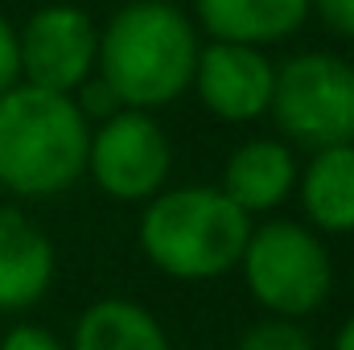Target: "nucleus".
<instances>
[{
  "label": "nucleus",
  "mask_w": 354,
  "mask_h": 350,
  "mask_svg": "<svg viewBox=\"0 0 354 350\" xmlns=\"http://www.w3.org/2000/svg\"><path fill=\"white\" fill-rule=\"evenodd\" d=\"M95 62L103 83L120 103H128V111H149L174 103L194 83L198 37L174 4L136 0L111 17Z\"/></svg>",
  "instance_id": "obj_1"
},
{
  "label": "nucleus",
  "mask_w": 354,
  "mask_h": 350,
  "mask_svg": "<svg viewBox=\"0 0 354 350\" xmlns=\"http://www.w3.org/2000/svg\"><path fill=\"white\" fill-rule=\"evenodd\" d=\"M91 132L71 95L12 87L0 95V185L58 194L87 169Z\"/></svg>",
  "instance_id": "obj_2"
},
{
  "label": "nucleus",
  "mask_w": 354,
  "mask_h": 350,
  "mask_svg": "<svg viewBox=\"0 0 354 350\" xmlns=\"http://www.w3.org/2000/svg\"><path fill=\"white\" fill-rule=\"evenodd\" d=\"M252 239L248 214L206 185H185L161 194L140 219L145 256L177 280H210L243 260Z\"/></svg>",
  "instance_id": "obj_3"
},
{
  "label": "nucleus",
  "mask_w": 354,
  "mask_h": 350,
  "mask_svg": "<svg viewBox=\"0 0 354 350\" xmlns=\"http://www.w3.org/2000/svg\"><path fill=\"white\" fill-rule=\"evenodd\" d=\"M276 124L305 149L354 145V66L334 54L292 58L272 87Z\"/></svg>",
  "instance_id": "obj_4"
},
{
  "label": "nucleus",
  "mask_w": 354,
  "mask_h": 350,
  "mask_svg": "<svg viewBox=\"0 0 354 350\" xmlns=\"http://www.w3.org/2000/svg\"><path fill=\"white\" fill-rule=\"evenodd\" d=\"M243 276L252 297L276 317L313 313L330 297V256L317 235L297 223H268L243 248Z\"/></svg>",
  "instance_id": "obj_5"
},
{
  "label": "nucleus",
  "mask_w": 354,
  "mask_h": 350,
  "mask_svg": "<svg viewBox=\"0 0 354 350\" xmlns=\"http://www.w3.org/2000/svg\"><path fill=\"white\" fill-rule=\"evenodd\" d=\"M87 169L120 202L153 198L169 174V140L145 111H115L91 136Z\"/></svg>",
  "instance_id": "obj_6"
},
{
  "label": "nucleus",
  "mask_w": 354,
  "mask_h": 350,
  "mask_svg": "<svg viewBox=\"0 0 354 350\" xmlns=\"http://www.w3.org/2000/svg\"><path fill=\"white\" fill-rule=\"evenodd\" d=\"M17 50H21V75L29 79V87L71 95L87 83L99 54V37L87 12L71 4H54L29 17L25 33L17 37Z\"/></svg>",
  "instance_id": "obj_7"
},
{
  "label": "nucleus",
  "mask_w": 354,
  "mask_h": 350,
  "mask_svg": "<svg viewBox=\"0 0 354 350\" xmlns=\"http://www.w3.org/2000/svg\"><path fill=\"white\" fill-rule=\"evenodd\" d=\"M194 87L202 95V103L218 116V120H256L272 107V87H276V71L260 50L252 46H231V42H214L206 50H198V66H194Z\"/></svg>",
  "instance_id": "obj_8"
},
{
  "label": "nucleus",
  "mask_w": 354,
  "mask_h": 350,
  "mask_svg": "<svg viewBox=\"0 0 354 350\" xmlns=\"http://www.w3.org/2000/svg\"><path fill=\"white\" fill-rule=\"evenodd\" d=\"M54 280L50 239L21 214L0 206V313L29 309Z\"/></svg>",
  "instance_id": "obj_9"
},
{
  "label": "nucleus",
  "mask_w": 354,
  "mask_h": 350,
  "mask_svg": "<svg viewBox=\"0 0 354 350\" xmlns=\"http://www.w3.org/2000/svg\"><path fill=\"white\" fill-rule=\"evenodd\" d=\"M292 181H297V165H292V153L284 145H276V140H248L227 161L223 194L243 214H256V210L280 206L288 198Z\"/></svg>",
  "instance_id": "obj_10"
},
{
  "label": "nucleus",
  "mask_w": 354,
  "mask_h": 350,
  "mask_svg": "<svg viewBox=\"0 0 354 350\" xmlns=\"http://www.w3.org/2000/svg\"><path fill=\"white\" fill-rule=\"evenodd\" d=\"M309 0H198L202 25L231 46H264L301 29Z\"/></svg>",
  "instance_id": "obj_11"
},
{
  "label": "nucleus",
  "mask_w": 354,
  "mask_h": 350,
  "mask_svg": "<svg viewBox=\"0 0 354 350\" xmlns=\"http://www.w3.org/2000/svg\"><path fill=\"white\" fill-rule=\"evenodd\" d=\"M301 202L322 231H354V145L322 149L301 181Z\"/></svg>",
  "instance_id": "obj_12"
},
{
  "label": "nucleus",
  "mask_w": 354,
  "mask_h": 350,
  "mask_svg": "<svg viewBox=\"0 0 354 350\" xmlns=\"http://www.w3.org/2000/svg\"><path fill=\"white\" fill-rule=\"evenodd\" d=\"M75 350H169L153 313L132 301H95L75 326Z\"/></svg>",
  "instance_id": "obj_13"
},
{
  "label": "nucleus",
  "mask_w": 354,
  "mask_h": 350,
  "mask_svg": "<svg viewBox=\"0 0 354 350\" xmlns=\"http://www.w3.org/2000/svg\"><path fill=\"white\" fill-rule=\"evenodd\" d=\"M235 350H313L309 342V334L305 330H297L292 322H264V326H256V330H248L243 334V342Z\"/></svg>",
  "instance_id": "obj_14"
},
{
  "label": "nucleus",
  "mask_w": 354,
  "mask_h": 350,
  "mask_svg": "<svg viewBox=\"0 0 354 350\" xmlns=\"http://www.w3.org/2000/svg\"><path fill=\"white\" fill-rule=\"evenodd\" d=\"M17 79H21V50H17V33H12V25L0 17V95L17 87Z\"/></svg>",
  "instance_id": "obj_15"
},
{
  "label": "nucleus",
  "mask_w": 354,
  "mask_h": 350,
  "mask_svg": "<svg viewBox=\"0 0 354 350\" xmlns=\"http://www.w3.org/2000/svg\"><path fill=\"white\" fill-rule=\"evenodd\" d=\"M79 91H83V99H79L75 107L83 111V120H87V116H103V120H111V116H115V103H120V99L111 95V87H107L103 79H99V83H83Z\"/></svg>",
  "instance_id": "obj_16"
},
{
  "label": "nucleus",
  "mask_w": 354,
  "mask_h": 350,
  "mask_svg": "<svg viewBox=\"0 0 354 350\" xmlns=\"http://www.w3.org/2000/svg\"><path fill=\"white\" fill-rule=\"evenodd\" d=\"M0 350H62V347H58V338H54L50 330H41V326H17L12 334H4Z\"/></svg>",
  "instance_id": "obj_17"
},
{
  "label": "nucleus",
  "mask_w": 354,
  "mask_h": 350,
  "mask_svg": "<svg viewBox=\"0 0 354 350\" xmlns=\"http://www.w3.org/2000/svg\"><path fill=\"white\" fill-rule=\"evenodd\" d=\"M317 12L326 17V25L342 37H354V0H313Z\"/></svg>",
  "instance_id": "obj_18"
},
{
  "label": "nucleus",
  "mask_w": 354,
  "mask_h": 350,
  "mask_svg": "<svg viewBox=\"0 0 354 350\" xmlns=\"http://www.w3.org/2000/svg\"><path fill=\"white\" fill-rule=\"evenodd\" d=\"M334 350H354V317L342 326V334H338V342H334Z\"/></svg>",
  "instance_id": "obj_19"
},
{
  "label": "nucleus",
  "mask_w": 354,
  "mask_h": 350,
  "mask_svg": "<svg viewBox=\"0 0 354 350\" xmlns=\"http://www.w3.org/2000/svg\"><path fill=\"white\" fill-rule=\"evenodd\" d=\"M58 4H66V0H58Z\"/></svg>",
  "instance_id": "obj_20"
}]
</instances>
